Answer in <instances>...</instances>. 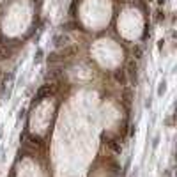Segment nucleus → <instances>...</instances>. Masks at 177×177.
Instances as JSON below:
<instances>
[{
    "mask_svg": "<svg viewBox=\"0 0 177 177\" xmlns=\"http://www.w3.org/2000/svg\"><path fill=\"white\" fill-rule=\"evenodd\" d=\"M126 74L131 78V80H135L137 82V74H138V64H137V60L135 59H131V60H128V64H126Z\"/></svg>",
    "mask_w": 177,
    "mask_h": 177,
    "instance_id": "f257e3e1",
    "label": "nucleus"
},
{
    "mask_svg": "<svg viewBox=\"0 0 177 177\" xmlns=\"http://www.w3.org/2000/svg\"><path fill=\"white\" fill-rule=\"evenodd\" d=\"M64 60H66V59H64V55H62L60 50L48 55V64H59V62H64Z\"/></svg>",
    "mask_w": 177,
    "mask_h": 177,
    "instance_id": "39448f33",
    "label": "nucleus"
},
{
    "mask_svg": "<svg viewBox=\"0 0 177 177\" xmlns=\"http://www.w3.org/2000/svg\"><path fill=\"white\" fill-rule=\"evenodd\" d=\"M51 94V87L50 85H44V87H41L37 92H35V96H34V99H32V105H35V103H41L46 96H50Z\"/></svg>",
    "mask_w": 177,
    "mask_h": 177,
    "instance_id": "f03ea898",
    "label": "nucleus"
},
{
    "mask_svg": "<svg viewBox=\"0 0 177 177\" xmlns=\"http://www.w3.org/2000/svg\"><path fill=\"white\" fill-rule=\"evenodd\" d=\"M7 57H9V51H7V48L0 46V60H5Z\"/></svg>",
    "mask_w": 177,
    "mask_h": 177,
    "instance_id": "9b49d317",
    "label": "nucleus"
},
{
    "mask_svg": "<svg viewBox=\"0 0 177 177\" xmlns=\"http://www.w3.org/2000/svg\"><path fill=\"white\" fill-rule=\"evenodd\" d=\"M43 55H44V53H43V50H37V51H35V57H34V62H35V64H39V62L43 60Z\"/></svg>",
    "mask_w": 177,
    "mask_h": 177,
    "instance_id": "9d476101",
    "label": "nucleus"
},
{
    "mask_svg": "<svg viewBox=\"0 0 177 177\" xmlns=\"http://www.w3.org/2000/svg\"><path fill=\"white\" fill-rule=\"evenodd\" d=\"M158 142H160V138L156 137V138H154V142H152V147H158Z\"/></svg>",
    "mask_w": 177,
    "mask_h": 177,
    "instance_id": "2eb2a0df",
    "label": "nucleus"
},
{
    "mask_svg": "<svg viewBox=\"0 0 177 177\" xmlns=\"http://www.w3.org/2000/svg\"><path fill=\"white\" fill-rule=\"evenodd\" d=\"M108 145H110V149H112L115 154H121V152H122V145H121L117 140H110V142H108Z\"/></svg>",
    "mask_w": 177,
    "mask_h": 177,
    "instance_id": "423d86ee",
    "label": "nucleus"
},
{
    "mask_svg": "<svg viewBox=\"0 0 177 177\" xmlns=\"http://www.w3.org/2000/svg\"><path fill=\"white\" fill-rule=\"evenodd\" d=\"M59 76H60V69H55V71H48L44 78H46L48 82H53V80H57Z\"/></svg>",
    "mask_w": 177,
    "mask_h": 177,
    "instance_id": "0eeeda50",
    "label": "nucleus"
},
{
    "mask_svg": "<svg viewBox=\"0 0 177 177\" xmlns=\"http://www.w3.org/2000/svg\"><path fill=\"white\" fill-rule=\"evenodd\" d=\"M133 57H135V60H140L144 57V48L142 46H135L133 48Z\"/></svg>",
    "mask_w": 177,
    "mask_h": 177,
    "instance_id": "6e6552de",
    "label": "nucleus"
},
{
    "mask_svg": "<svg viewBox=\"0 0 177 177\" xmlns=\"http://www.w3.org/2000/svg\"><path fill=\"white\" fill-rule=\"evenodd\" d=\"M135 133H137V126H131V129H129V137H135Z\"/></svg>",
    "mask_w": 177,
    "mask_h": 177,
    "instance_id": "4468645a",
    "label": "nucleus"
},
{
    "mask_svg": "<svg viewBox=\"0 0 177 177\" xmlns=\"http://www.w3.org/2000/svg\"><path fill=\"white\" fill-rule=\"evenodd\" d=\"M165 92H167V82H161L158 85V96H163Z\"/></svg>",
    "mask_w": 177,
    "mask_h": 177,
    "instance_id": "1a4fd4ad",
    "label": "nucleus"
},
{
    "mask_svg": "<svg viewBox=\"0 0 177 177\" xmlns=\"http://www.w3.org/2000/svg\"><path fill=\"white\" fill-rule=\"evenodd\" d=\"M28 140H30L32 144H37V145L41 144V138H39V137H34V135H30V137H28Z\"/></svg>",
    "mask_w": 177,
    "mask_h": 177,
    "instance_id": "f8f14e48",
    "label": "nucleus"
},
{
    "mask_svg": "<svg viewBox=\"0 0 177 177\" xmlns=\"http://www.w3.org/2000/svg\"><path fill=\"white\" fill-rule=\"evenodd\" d=\"M53 44H55L57 48H64V46L69 44V37L64 35V34H57V35L53 37Z\"/></svg>",
    "mask_w": 177,
    "mask_h": 177,
    "instance_id": "20e7f679",
    "label": "nucleus"
},
{
    "mask_svg": "<svg viewBox=\"0 0 177 177\" xmlns=\"http://www.w3.org/2000/svg\"><path fill=\"white\" fill-rule=\"evenodd\" d=\"M156 2H158V4H165V0H156Z\"/></svg>",
    "mask_w": 177,
    "mask_h": 177,
    "instance_id": "dca6fc26",
    "label": "nucleus"
},
{
    "mask_svg": "<svg viewBox=\"0 0 177 177\" xmlns=\"http://www.w3.org/2000/svg\"><path fill=\"white\" fill-rule=\"evenodd\" d=\"M0 78H2V71H0Z\"/></svg>",
    "mask_w": 177,
    "mask_h": 177,
    "instance_id": "a211bd4d",
    "label": "nucleus"
},
{
    "mask_svg": "<svg viewBox=\"0 0 177 177\" xmlns=\"http://www.w3.org/2000/svg\"><path fill=\"white\" fill-rule=\"evenodd\" d=\"M131 177H137V174H133V176H131Z\"/></svg>",
    "mask_w": 177,
    "mask_h": 177,
    "instance_id": "f3484780",
    "label": "nucleus"
},
{
    "mask_svg": "<svg viewBox=\"0 0 177 177\" xmlns=\"http://www.w3.org/2000/svg\"><path fill=\"white\" fill-rule=\"evenodd\" d=\"M113 80H115L119 85H126V83H128V74H126V71H124V69L113 71Z\"/></svg>",
    "mask_w": 177,
    "mask_h": 177,
    "instance_id": "7ed1b4c3",
    "label": "nucleus"
},
{
    "mask_svg": "<svg viewBox=\"0 0 177 177\" xmlns=\"http://www.w3.org/2000/svg\"><path fill=\"white\" fill-rule=\"evenodd\" d=\"M34 2H39V0H34Z\"/></svg>",
    "mask_w": 177,
    "mask_h": 177,
    "instance_id": "6ab92c4d",
    "label": "nucleus"
},
{
    "mask_svg": "<svg viewBox=\"0 0 177 177\" xmlns=\"http://www.w3.org/2000/svg\"><path fill=\"white\" fill-rule=\"evenodd\" d=\"M124 98H126V101H129V98H131V90L129 89H124Z\"/></svg>",
    "mask_w": 177,
    "mask_h": 177,
    "instance_id": "ddd939ff",
    "label": "nucleus"
}]
</instances>
